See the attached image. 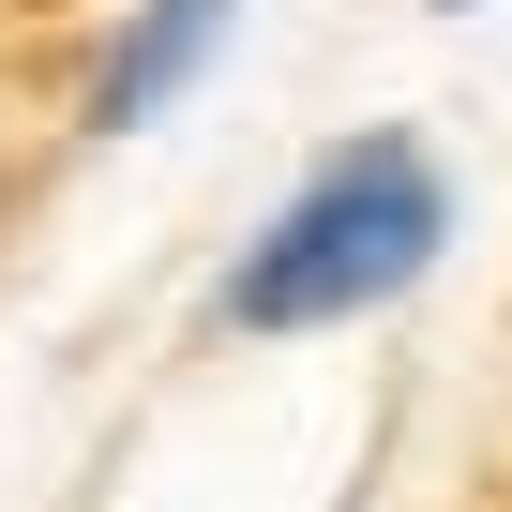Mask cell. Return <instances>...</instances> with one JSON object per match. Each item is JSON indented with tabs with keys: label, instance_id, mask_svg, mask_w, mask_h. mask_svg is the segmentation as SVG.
Instances as JSON below:
<instances>
[{
	"label": "cell",
	"instance_id": "cell-1",
	"mask_svg": "<svg viewBox=\"0 0 512 512\" xmlns=\"http://www.w3.org/2000/svg\"><path fill=\"white\" fill-rule=\"evenodd\" d=\"M467 196H452V151L422 121H362L332 136L272 211L241 226V256L211 272V332L226 347H317V332H362L392 317L407 287H437Z\"/></svg>",
	"mask_w": 512,
	"mask_h": 512
},
{
	"label": "cell",
	"instance_id": "cell-2",
	"mask_svg": "<svg viewBox=\"0 0 512 512\" xmlns=\"http://www.w3.org/2000/svg\"><path fill=\"white\" fill-rule=\"evenodd\" d=\"M241 16H256V0H136V16L91 46V106H76V136L121 151V136H151L166 106H196V76L241 46Z\"/></svg>",
	"mask_w": 512,
	"mask_h": 512
},
{
	"label": "cell",
	"instance_id": "cell-3",
	"mask_svg": "<svg viewBox=\"0 0 512 512\" xmlns=\"http://www.w3.org/2000/svg\"><path fill=\"white\" fill-rule=\"evenodd\" d=\"M437 16H482V0H437Z\"/></svg>",
	"mask_w": 512,
	"mask_h": 512
},
{
	"label": "cell",
	"instance_id": "cell-4",
	"mask_svg": "<svg viewBox=\"0 0 512 512\" xmlns=\"http://www.w3.org/2000/svg\"><path fill=\"white\" fill-rule=\"evenodd\" d=\"M347 512H377V497H347Z\"/></svg>",
	"mask_w": 512,
	"mask_h": 512
}]
</instances>
